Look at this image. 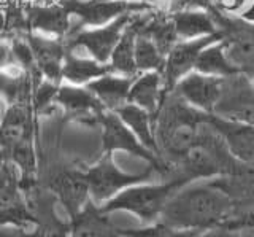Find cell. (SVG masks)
<instances>
[{"label": "cell", "mask_w": 254, "mask_h": 237, "mask_svg": "<svg viewBox=\"0 0 254 237\" xmlns=\"http://www.w3.org/2000/svg\"><path fill=\"white\" fill-rule=\"evenodd\" d=\"M159 221L202 234L218 228L240 231L254 226V212L238 210L211 180H195L170 197Z\"/></svg>", "instance_id": "cell-1"}, {"label": "cell", "mask_w": 254, "mask_h": 237, "mask_svg": "<svg viewBox=\"0 0 254 237\" xmlns=\"http://www.w3.org/2000/svg\"><path fill=\"white\" fill-rule=\"evenodd\" d=\"M208 116L210 115L189 105L178 96L177 91L172 89L165 94L153 118L157 152L165 169L164 178H170L172 167L195 142Z\"/></svg>", "instance_id": "cell-2"}, {"label": "cell", "mask_w": 254, "mask_h": 237, "mask_svg": "<svg viewBox=\"0 0 254 237\" xmlns=\"http://www.w3.org/2000/svg\"><path fill=\"white\" fill-rule=\"evenodd\" d=\"M238 159L230 153L221 132L208 120L202 126L195 142L172 167V177H185L190 181L213 180L229 173Z\"/></svg>", "instance_id": "cell-3"}, {"label": "cell", "mask_w": 254, "mask_h": 237, "mask_svg": "<svg viewBox=\"0 0 254 237\" xmlns=\"http://www.w3.org/2000/svg\"><path fill=\"white\" fill-rule=\"evenodd\" d=\"M190 180L185 177L164 178L162 181H145L126 188L105 204L99 205L102 212L115 213L126 212L137 217L143 225H153L161 220V215L170 197Z\"/></svg>", "instance_id": "cell-4"}, {"label": "cell", "mask_w": 254, "mask_h": 237, "mask_svg": "<svg viewBox=\"0 0 254 237\" xmlns=\"http://www.w3.org/2000/svg\"><path fill=\"white\" fill-rule=\"evenodd\" d=\"M84 172L87 186H89L91 201L95 205L105 204L118 193L124 191L126 188L151 181L154 175H159L157 170L149 164L143 172H124L116 165L111 153H103L100 159L92 164L91 167H87Z\"/></svg>", "instance_id": "cell-5"}, {"label": "cell", "mask_w": 254, "mask_h": 237, "mask_svg": "<svg viewBox=\"0 0 254 237\" xmlns=\"http://www.w3.org/2000/svg\"><path fill=\"white\" fill-rule=\"evenodd\" d=\"M100 128H102V147L103 153L115 155L116 152H123L127 155H132L138 159H143L146 164L153 165L157 170V173L164 178L165 169L161 156L151 152L141 142L137 139V136L127 128L115 112H107L100 118Z\"/></svg>", "instance_id": "cell-6"}, {"label": "cell", "mask_w": 254, "mask_h": 237, "mask_svg": "<svg viewBox=\"0 0 254 237\" xmlns=\"http://www.w3.org/2000/svg\"><path fill=\"white\" fill-rule=\"evenodd\" d=\"M132 16L133 14H123V16L113 19L105 26L83 27L73 30L65 38L67 50H86L92 59L102 62V64H108L111 53H113L115 46L118 45Z\"/></svg>", "instance_id": "cell-7"}, {"label": "cell", "mask_w": 254, "mask_h": 237, "mask_svg": "<svg viewBox=\"0 0 254 237\" xmlns=\"http://www.w3.org/2000/svg\"><path fill=\"white\" fill-rule=\"evenodd\" d=\"M71 16L78 18V27H99L105 26L113 19L123 16V14H137L154 10L156 6L140 0H64ZM68 32V34H70Z\"/></svg>", "instance_id": "cell-8"}, {"label": "cell", "mask_w": 254, "mask_h": 237, "mask_svg": "<svg viewBox=\"0 0 254 237\" xmlns=\"http://www.w3.org/2000/svg\"><path fill=\"white\" fill-rule=\"evenodd\" d=\"M213 116L230 123L254 124V83L248 75L235 74L224 78Z\"/></svg>", "instance_id": "cell-9"}, {"label": "cell", "mask_w": 254, "mask_h": 237, "mask_svg": "<svg viewBox=\"0 0 254 237\" xmlns=\"http://www.w3.org/2000/svg\"><path fill=\"white\" fill-rule=\"evenodd\" d=\"M216 40H219V32L200 38H194V40H183L175 43L172 46V50L167 53L161 72L165 89L172 91L183 77H186L192 70H195L197 59L200 56V53L210 43Z\"/></svg>", "instance_id": "cell-10"}, {"label": "cell", "mask_w": 254, "mask_h": 237, "mask_svg": "<svg viewBox=\"0 0 254 237\" xmlns=\"http://www.w3.org/2000/svg\"><path fill=\"white\" fill-rule=\"evenodd\" d=\"M56 104L61 105L71 120L86 126H99L102 115L107 112L99 99L86 86L70 83L59 84Z\"/></svg>", "instance_id": "cell-11"}, {"label": "cell", "mask_w": 254, "mask_h": 237, "mask_svg": "<svg viewBox=\"0 0 254 237\" xmlns=\"http://www.w3.org/2000/svg\"><path fill=\"white\" fill-rule=\"evenodd\" d=\"M222 86H224V78L192 70L181 78L173 91H177L178 96L185 99L189 105L195 107L206 115H213L214 105L218 104L221 97Z\"/></svg>", "instance_id": "cell-12"}, {"label": "cell", "mask_w": 254, "mask_h": 237, "mask_svg": "<svg viewBox=\"0 0 254 237\" xmlns=\"http://www.w3.org/2000/svg\"><path fill=\"white\" fill-rule=\"evenodd\" d=\"M34 107L29 104L6 105L0 124V148L5 158L22 145L34 144Z\"/></svg>", "instance_id": "cell-13"}, {"label": "cell", "mask_w": 254, "mask_h": 237, "mask_svg": "<svg viewBox=\"0 0 254 237\" xmlns=\"http://www.w3.org/2000/svg\"><path fill=\"white\" fill-rule=\"evenodd\" d=\"M24 37L29 42L40 75L48 80L61 81V70L67 53L65 40L59 37L32 32V30L24 34Z\"/></svg>", "instance_id": "cell-14"}, {"label": "cell", "mask_w": 254, "mask_h": 237, "mask_svg": "<svg viewBox=\"0 0 254 237\" xmlns=\"http://www.w3.org/2000/svg\"><path fill=\"white\" fill-rule=\"evenodd\" d=\"M211 181L230 197L238 210L254 212V162L238 161L229 173Z\"/></svg>", "instance_id": "cell-15"}, {"label": "cell", "mask_w": 254, "mask_h": 237, "mask_svg": "<svg viewBox=\"0 0 254 237\" xmlns=\"http://www.w3.org/2000/svg\"><path fill=\"white\" fill-rule=\"evenodd\" d=\"M51 191L68 212L70 218L81 212L91 201L84 170L71 169L59 172L51 180Z\"/></svg>", "instance_id": "cell-16"}, {"label": "cell", "mask_w": 254, "mask_h": 237, "mask_svg": "<svg viewBox=\"0 0 254 237\" xmlns=\"http://www.w3.org/2000/svg\"><path fill=\"white\" fill-rule=\"evenodd\" d=\"M27 26H30L32 32L59 37L65 40L70 32V18L71 13L65 2L53 3V5H38L30 6L26 13Z\"/></svg>", "instance_id": "cell-17"}, {"label": "cell", "mask_w": 254, "mask_h": 237, "mask_svg": "<svg viewBox=\"0 0 254 237\" xmlns=\"http://www.w3.org/2000/svg\"><path fill=\"white\" fill-rule=\"evenodd\" d=\"M68 237H121V234L108 213L89 201L81 212L70 218Z\"/></svg>", "instance_id": "cell-18"}, {"label": "cell", "mask_w": 254, "mask_h": 237, "mask_svg": "<svg viewBox=\"0 0 254 237\" xmlns=\"http://www.w3.org/2000/svg\"><path fill=\"white\" fill-rule=\"evenodd\" d=\"M133 78L135 77H124L110 72L87 83L86 88L99 99L103 108L108 112H116L119 107L129 102V91Z\"/></svg>", "instance_id": "cell-19"}, {"label": "cell", "mask_w": 254, "mask_h": 237, "mask_svg": "<svg viewBox=\"0 0 254 237\" xmlns=\"http://www.w3.org/2000/svg\"><path fill=\"white\" fill-rule=\"evenodd\" d=\"M169 92L164 86L162 74L151 70V72H141L133 78L130 91H129V102L141 108H145L148 113H157L161 107L165 94Z\"/></svg>", "instance_id": "cell-20"}, {"label": "cell", "mask_w": 254, "mask_h": 237, "mask_svg": "<svg viewBox=\"0 0 254 237\" xmlns=\"http://www.w3.org/2000/svg\"><path fill=\"white\" fill-rule=\"evenodd\" d=\"M211 124L216 128L238 161L254 162V124L230 123L210 115Z\"/></svg>", "instance_id": "cell-21"}, {"label": "cell", "mask_w": 254, "mask_h": 237, "mask_svg": "<svg viewBox=\"0 0 254 237\" xmlns=\"http://www.w3.org/2000/svg\"><path fill=\"white\" fill-rule=\"evenodd\" d=\"M175 34L178 42L194 40L206 35L216 34V24L210 10H185L170 13Z\"/></svg>", "instance_id": "cell-22"}, {"label": "cell", "mask_w": 254, "mask_h": 237, "mask_svg": "<svg viewBox=\"0 0 254 237\" xmlns=\"http://www.w3.org/2000/svg\"><path fill=\"white\" fill-rule=\"evenodd\" d=\"M111 72L108 64H102V62L89 58L78 56L75 51L67 50L65 59H64L62 70H61V81L86 86L95 78L102 75H107Z\"/></svg>", "instance_id": "cell-23"}, {"label": "cell", "mask_w": 254, "mask_h": 237, "mask_svg": "<svg viewBox=\"0 0 254 237\" xmlns=\"http://www.w3.org/2000/svg\"><path fill=\"white\" fill-rule=\"evenodd\" d=\"M119 118L123 120V123L129 128L137 139L141 142L146 148H149L151 152H157V144H156V137H154V121H153V115L148 113L145 108H141L135 104L127 102L123 107H119L115 112Z\"/></svg>", "instance_id": "cell-24"}, {"label": "cell", "mask_w": 254, "mask_h": 237, "mask_svg": "<svg viewBox=\"0 0 254 237\" xmlns=\"http://www.w3.org/2000/svg\"><path fill=\"white\" fill-rule=\"evenodd\" d=\"M135 16V14H133ZM133 16L130 22L124 29V32L119 38L118 45L115 46L108 66L113 74H119L124 77H137L138 70L135 64V37H137V29H135Z\"/></svg>", "instance_id": "cell-25"}, {"label": "cell", "mask_w": 254, "mask_h": 237, "mask_svg": "<svg viewBox=\"0 0 254 237\" xmlns=\"http://www.w3.org/2000/svg\"><path fill=\"white\" fill-rule=\"evenodd\" d=\"M32 75L21 67L0 72V96L6 105L32 102Z\"/></svg>", "instance_id": "cell-26"}, {"label": "cell", "mask_w": 254, "mask_h": 237, "mask_svg": "<svg viewBox=\"0 0 254 237\" xmlns=\"http://www.w3.org/2000/svg\"><path fill=\"white\" fill-rule=\"evenodd\" d=\"M37 225L24 229H16L14 237H68L70 221H62L54 215L51 207L42 205V212L34 213Z\"/></svg>", "instance_id": "cell-27"}, {"label": "cell", "mask_w": 254, "mask_h": 237, "mask_svg": "<svg viewBox=\"0 0 254 237\" xmlns=\"http://www.w3.org/2000/svg\"><path fill=\"white\" fill-rule=\"evenodd\" d=\"M135 29H137V26H135ZM164 62L165 54L161 51V48L149 37L137 30V37H135V64H137L138 74L151 72V70L162 72Z\"/></svg>", "instance_id": "cell-28"}, {"label": "cell", "mask_w": 254, "mask_h": 237, "mask_svg": "<svg viewBox=\"0 0 254 237\" xmlns=\"http://www.w3.org/2000/svg\"><path fill=\"white\" fill-rule=\"evenodd\" d=\"M195 70L197 72L206 74V75L221 77V78L235 75V70L232 69V66L229 64V61L226 58L224 50H222L219 40L210 43L200 53V56H198V59H197Z\"/></svg>", "instance_id": "cell-29"}, {"label": "cell", "mask_w": 254, "mask_h": 237, "mask_svg": "<svg viewBox=\"0 0 254 237\" xmlns=\"http://www.w3.org/2000/svg\"><path fill=\"white\" fill-rule=\"evenodd\" d=\"M119 233L124 237H202V233L173 228L162 221H156L153 225H143L141 228H124L119 229Z\"/></svg>", "instance_id": "cell-30"}, {"label": "cell", "mask_w": 254, "mask_h": 237, "mask_svg": "<svg viewBox=\"0 0 254 237\" xmlns=\"http://www.w3.org/2000/svg\"><path fill=\"white\" fill-rule=\"evenodd\" d=\"M59 81H53L43 78L42 81L37 84L35 91L32 92V107L34 112H43L46 107L56 102V94L59 91Z\"/></svg>", "instance_id": "cell-31"}, {"label": "cell", "mask_w": 254, "mask_h": 237, "mask_svg": "<svg viewBox=\"0 0 254 237\" xmlns=\"http://www.w3.org/2000/svg\"><path fill=\"white\" fill-rule=\"evenodd\" d=\"M211 2L221 11L232 14V16H242L254 3V0H211Z\"/></svg>", "instance_id": "cell-32"}, {"label": "cell", "mask_w": 254, "mask_h": 237, "mask_svg": "<svg viewBox=\"0 0 254 237\" xmlns=\"http://www.w3.org/2000/svg\"><path fill=\"white\" fill-rule=\"evenodd\" d=\"M13 67H19V66L14 58L11 40H6V38L0 37V72Z\"/></svg>", "instance_id": "cell-33"}, {"label": "cell", "mask_w": 254, "mask_h": 237, "mask_svg": "<svg viewBox=\"0 0 254 237\" xmlns=\"http://www.w3.org/2000/svg\"><path fill=\"white\" fill-rule=\"evenodd\" d=\"M202 237H240V236H238V231H232V229H226V228H218V229H211V231L203 233Z\"/></svg>", "instance_id": "cell-34"}, {"label": "cell", "mask_w": 254, "mask_h": 237, "mask_svg": "<svg viewBox=\"0 0 254 237\" xmlns=\"http://www.w3.org/2000/svg\"><path fill=\"white\" fill-rule=\"evenodd\" d=\"M5 29H6V13L5 10L0 8V37L5 32Z\"/></svg>", "instance_id": "cell-35"}, {"label": "cell", "mask_w": 254, "mask_h": 237, "mask_svg": "<svg viewBox=\"0 0 254 237\" xmlns=\"http://www.w3.org/2000/svg\"><path fill=\"white\" fill-rule=\"evenodd\" d=\"M240 18H243V19H246V21H250V22H254V3L242 14Z\"/></svg>", "instance_id": "cell-36"}, {"label": "cell", "mask_w": 254, "mask_h": 237, "mask_svg": "<svg viewBox=\"0 0 254 237\" xmlns=\"http://www.w3.org/2000/svg\"><path fill=\"white\" fill-rule=\"evenodd\" d=\"M238 236L240 237H254V226H248L245 229H240V231H238Z\"/></svg>", "instance_id": "cell-37"}, {"label": "cell", "mask_w": 254, "mask_h": 237, "mask_svg": "<svg viewBox=\"0 0 254 237\" xmlns=\"http://www.w3.org/2000/svg\"><path fill=\"white\" fill-rule=\"evenodd\" d=\"M5 110H6V104L3 102L2 96H0V124L3 121V115H5Z\"/></svg>", "instance_id": "cell-38"}, {"label": "cell", "mask_w": 254, "mask_h": 237, "mask_svg": "<svg viewBox=\"0 0 254 237\" xmlns=\"http://www.w3.org/2000/svg\"><path fill=\"white\" fill-rule=\"evenodd\" d=\"M6 162V158H5V153H3V150L0 148V165H3Z\"/></svg>", "instance_id": "cell-39"}, {"label": "cell", "mask_w": 254, "mask_h": 237, "mask_svg": "<svg viewBox=\"0 0 254 237\" xmlns=\"http://www.w3.org/2000/svg\"><path fill=\"white\" fill-rule=\"evenodd\" d=\"M119 234H121V233H119ZM121 237H124V236H121Z\"/></svg>", "instance_id": "cell-40"}]
</instances>
